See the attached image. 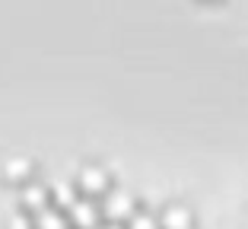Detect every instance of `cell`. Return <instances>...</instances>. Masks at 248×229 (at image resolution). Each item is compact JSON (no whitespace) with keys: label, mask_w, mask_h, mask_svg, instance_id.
<instances>
[{"label":"cell","mask_w":248,"mask_h":229,"mask_svg":"<svg viewBox=\"0 0 248 229\" xmlns=\"http://www.w3.org/2000/svg\"><path fill=\"white\" fill-rule=\"evenodd\" d=\"M67 220L77 229H95L99 226V204H95L89 194L86 198H77L70 207H67Z\"/></svg>","instance_id":"1"},{"label":"cell","mask_w":248,"mask_h":229,"mask_svg":"<svg viewBox=\"0 0 248 229\" xmlns=\"http://www.w3.org/2000/svg\"><path fill=\"white\" fill-rule=\"evenodd\" d=\"M102 210L111 216V220H124V216H131L134 210H137V204H134V194L124 191V188H108L102 198Z\"/></svg>","instance_id":"2"},{"label":"cell","mask_w":248,"mask_h":229,"mask_svg":"<svg viewBox=\"0 0 248 229\" xmlns=\"http://www.w3.org/2000/svg\"><path fill=\"white\" fill-rule=\"evenodd\" d=\"M19 198H22V207H26V210L38 214L42 207L51 204V188L45 185V182H38V178H26L22 188H19Z\"/></svg>","instance_id":"3"},{"label":"cell","mask_w":248,"mask_h":229,"mask_svg":"<svg viewBox=\"0 0 248 229\" xmlns=\"http://www.w3.org/2000/svg\"><path fill=\"white\" fill-rule=\"evenodd\" d=\"M77 182H80V188L86 194H99V191L105 194L108 191V172H105L102 166H83Z\"/></svg>","instance_id":"4"},{"label":"cell","mask_w":248,"mask_h":229,"mask_svg":"<svg viewBox=\"0 0 248 229\" xmlns=\"http://www.w3.org/2000/svg\"><path fill=\"white\" fill-rule=\"evenodd\" d=\"M35 216V229H70V220H67V210L54 207V204H48V207H42Z\"/></svg>","instance_id":"5"},{"label":"cell","mask_w":248,"mask_h":229,"mask_svg":"<svg viewBox=\"0 0 248 229\" xmlns=\"http://www.w3.org/2000/svg\"><path fill=\"white\" fill-rule=\"evenodd\" d=\"M191 220L194 216H191V210L185 204H169L159 216V226L162 229H191Z\"/></svg>","instance_id":"6"},{"label":"cell","mask_w":248,"mask_h":229,"mask_svg":"<svg viewBox=\"0 0 248 229\" xmlns=\"http://www.w3.org/2000/svg\"><path fill=\"white\" fill-rule=\"evenodd\" d=\"M127 229H162V226H159V216H156V214L137 207L131 216H127Z\"/></svg>","instance_id":"7"},{"label":"cell","mask_w":248,"mask_h":229,"mask_svg":"<svg viewBox=\"0 0 248 229\" xmlns=\"http://www.w3.org/2000/svg\"><path fill=\"white\" fill-rule=\"evenodd\" d=\"M29 159H10L7 163V175L13 178V182H26V178H29Z\"/></svg>","instance_id":"8"},{"label":"cell","mask_w":248,"mask_h":229,"mask_svg":"<svg viewBox=\"0 0 248 229\" xmlns=\"http://www.w3.org/2000/svg\"><path fill=\"white\" fill-rule=\"evenodd\" d=\"M10 229H35V216H32L29 210H19V214H13V220H10Z\"/></svg>","instance_id":"9"},{"label":"cell","mask_w":248,"mask_h":229,"mask_svg":"<svg viewBox=\"0 0 248 229\" xmlns=\"http://www.w3.org/2000/svg\"><path fill=\"white\" fill-rule=\"evenodd\" d=\"M95 229H124V226H121V223H118V220H108V223H99V226H95Z\"/></svg>","instance_id":"10"}]
</instances>
